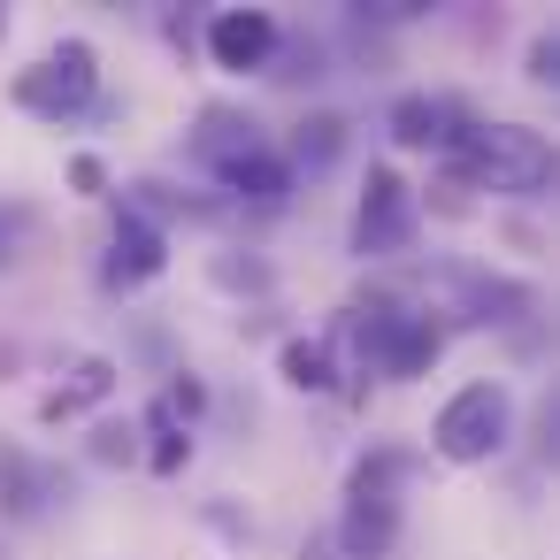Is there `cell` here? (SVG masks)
Masks as SVG:
<instances>
[{"mask_svg": "<svg viewBox=\"0 0 560 560\" xmlns=\"http://www.w3.org/2000/svg\"><path fill=\"white\" fill-rule=\"evenodd\" d=\"M445 185L460 192H499V200H537L552 185V139L537 124H468L445 154Z\"/></svg>", "mask_w": 560, "mask_h": 560, "instance_id": "obj_1", "label": "cell"}, {"mask_svg": "<svg viewBox=\"0 0 560 560\" xmlns=\"http://www.w3.org/2000/svg\"><path fill=\"white\" fill-rule=\"evenodd\" d=\"M0 32H9V16H0Z\"/></svg>", "mask_w": 560, "mask_h": 560, "instance_id": "obj_25", "label": "cell"}, {"mask_svg": "<svg viewBox=\"0 0 560 560\" xmlns=\"http://www.w3.org/2000/svg\"><path fill=\"white\" fill-rule=\"evenodd\" d=\"M93 460L101 468H131L139 460V422H101L93 430Z\"/></svg>", "mask_w": 560, "mask_h": 560, "instance_id": "obj_21", "label": "cell"}, {"mask_svg": "<svg viewBox=\"0 0 560 560\" xmlns=\"http://www.w3.org/2000/svg\"><path fill=\"white\" fill-rule=\"evenodd\" d=\"M32 238H39V208H32V200H0V269L24 261Z\"/></svg>", "mask_w": 560, "mask_h": 560, "instance_id": "obj_18", "label": "cell"}, {"mask_svg": "<svg viewBox=\"0 0 560 560\" xmlns=\"http://www.w3.org/2000/svg\"><path fill=\"white\" fill-rule=\"evenodd\" d=\"M300 560H346V552H338V537H330V529H315V537L300 545Z\"/></svg>", "mask_w": 560, "mask_h": 560, "instance_id": "obj_24", "label": "cell"}, {"mask_svg": "<svg viewBox=\"0 0 560 560\" xmlns=\"http://www.w3.org/2000/svg\"><path fill=\"white\" fill-rule=\"evenodd\" d=\"M277 39H284V24H277L269 9H215V16H208V62L231 70V78L269 70Z\"/></svg>", "mask_w": 560, "mask_h": 560, "instance_id": "obj_8", "label": "cell"}, {"mask_svg": "<svg viewBox=\"0 0 560 560\" xmlns=\"http://www.w3.org/2000/svg\"><path fill=\"white\" fill-rule=\"evenodd\" d=\"M430 284L445 292V307H438L445 330L453 323H468V330H522V323H537V284L499 277L483 261H438Z\"/></svg>", "mask_w": 560, "mask_h": 560, "instance_id": "obj_4", "label": "cell"}, {"mask_svg": "<svg viewBox=\"0 0 560 560\" xmlns=\"http://www.w3.org/2000/svg\"><path fill=\"white\" fill-rule=\"evenodd\" d=\"M215 192H223V208H261V215H277V208L292 200V170L277 162V147H261V154H246L238 170H223Z\"/></svg>", "mask_w": 560, "mask_h": 560, "instance_id": "obj_13", "label": "cell"}, {"mask_svg": "<svg viewBox=\"0 0 560 560\" xmlns=\"http://www.w3.org/2000/svg\"><path fill=\"white\" fill-rule=\"evenodd\" d=\"M162 415H177V422H185V430H192V422H200V415H208V384H200V376H192V369H177V376H170V384H162Z\"/></svg>", "mask_w": 560, "mask_h": 560, "instance_id": "obj_20", "label": "cell"}, {"mask_svg": "<svg viewBox=\"0 0 560 560\" xmlns=\"http://www.w3.org/2000/svg\"><path fill=\"white\" fill-rule=\"evenodd\" d=\"M269 78H284V85H315V78H330V39H277Z\"/></svg>", "mask_w": 560, "mask_h": 560, "instance_id": "obj_17", "label": "cell"}, {"mask_svg": "<svg viewBox=\"0 0 560 560\" xmlns=\"http://www.w3.org/2000/svg\"><path fill=\"white\" fill-rule=\"evenodd\" d=\"M208 277H215L223 292H269V284H277L261 254H215V261H208Z\"/></svg>", "mask_w": 560, "mask_h": 560, "instance_id": "obj_19", "label": "cell"}, {"mask_svg": "<svg viewBox=\"0 0 560 560\" xmlns=\"http://www.w3.org/2000/svg\"><path fill=\"white\" fill-rule=\"evenodd\" d=\"M139 438H147V445H139V460H147L154 476H177V468L192 460V430H185L177 415H162V399L139 415Z\"/></svg>", "mask_w": 560, "mask_h": 560, "instance_id": "obj_16", "label": "cell"}, {"mask_svg": "<svg viewBox=\"0 0 560 560\" xmlns=\"http://www.w3.org/2000/svg\"><path fill=\"white\" fill-rule=\"evenodd\" d=\"M116 376H124V369H116L108 353H78V361L62 369V384H47V392H39V422H47V430H62V422L93 415L101 399H116Z\"/></svg>", "mask_w": 560, "mask_h": 560, "instance_id": "obj_10", "label": "cell"}, {"mask_svg": "<svg viewBox=\"0 0 560 560\" xmlns=\"http://www.w3.org/2000/svg\"><path fill=\"white\" fill-rule=\"evenodd\" d=\"M162 269H170V231H154V223L131 215V208H116V231H108V254H101V292H108V300H131V292H147Z\"/></svg>", "mask_w": 560, "mask_h": 560, "instance_id": "obj_6", "label": "cell"}, {"mask_svg": "<svg viewBox=\"0 0 560 560\" xmlns=\"http://www.w3.org/2000/svg\"><path fill=\"white\" fill-rule=\"evenodd\" d=\"M346 147H353V124H346L338 108H315V116L292 124V139L277 147V162H284L292 185H300V177H330V170L346 162Z\"/></svg>", "mask_w": 560, "mask_h": 560, "instance_id": "obj_11", "label": "cell"}, {"mask_svg": "<svg viewBox=\"0 0 560 560\" xmlns=\"http://www.w3.org/2000/svg\"><path fill=\"white\" fill-rule=\"evenodd\" d=\"M468 124H476V116H468V101H453V93H399L392 116H384V131H392L407 154H445Z\"/></svg>", "mask_w": 560, "mask_h": 560, "instance_id": "obj_9", "label": "cell"}, {"mask_svg": "<svg viewBox=\"0 0 560 560\" xmlns=\"http://www.w3.org/2000/svg\"><path fill=\"white\" fill-rule=\"evenodd\" d=\"M261 147H277L246 108H231V101H208L200 116H192V131H185V154H192V170H208V177H223V170H238L246 154H261Z\"/></svg>", "mask_w": 560, "mask_h": 560, "instance_id": "obj_7", "label": "cell"}, {"mask_svg": "<svg viewBox=\"0 0 560 560\" xmlns=\"http://www.w3.org/2000/svg\"><path fill=\"white\" fill-rule=\"evenodd\" d=\"M522 78H529V85H560V32H537V39H529Z\"/></svg>", "mask_w": 560, "mask_h": 560, "instance_id": "obj_22", "label": "cell"}, {"mask_svg": "<svg viewBox=\"0 0 560 560\" xmlns=\"http://www.w3.org/2000/svg\"><path fill=\"white\" fill-rule=\"evenodd\" d=\"M277 376L292 392H338V346L330 338H284L277 346Z\"/></svg>", "mask_w": 560, "mask_h": 560, "instance_id": "obj_15", "label": "cell"}, {"mask_svg": "<svg viewBox=\"0 0 560 560\" xmlns=\"http://www.w3.org/2000/svg\"><path fill=\"white\" fill-rule=\"evenodd\" d=\"M0 506H9V522H39L55 506V468H39L24 445L0 438Z\"/></svg>", "mask_w": 560, "mask_h": 560, "instance_id": "obj_14", "label": "cell"}, {"mask_svg": "<svg viewBox=\"0 0 560 560\" xmlns=\"http://www.w3.org/2000/svg\"><path fill=\"white\" fill-rule=\"evenodd\" d=\"M9 101H16L24 116H39V124H78V116H93V108H101V55H93V39H55L32 70L9 78Z\"/></svg>", "mask_w": 560, "mask_h": 560, "instance_id": "obj_3", "label": "cell"}, {"mask_svg": "<svg viewBox=\"0 0 560 560\" xmlns=\"http://www.w3.org/2000/svg\"><path fill=\"white\" fill-rule=\"evenodd\" d=\"M506 445H514V392H506L499 376L460 384V392L438 407V422H430V453L453 460V468H483V460H499Z\"/></svg>", "mask_w": 560, "mask_h": 560, "instance_id": "obj_2", "label": "cell"}, {"mask_svg": "<svg viewBox=\"0 0 560 560\" xmlns=\"http://www.w3.org/2000/svg\"><path fill=\"white\" fill-rule=\"evenodd\" d=\"M415 223H422L415 185H407L392 162H369L361 200H353V231H346V246H353V254L376 269V261H399V254L415 246Z\"/></svg>", "mask_w": 560, "mask_h": 560, "instance_id": "obj_5", "label": "cell"}, {"mask_svg": "<svg viewBox=\"0 0 560 560\" xmlns=\"http://www.w3.org/2000/svg\"><path fill=\"white\" fill-rule=\"evenodd\" d=\"M415 468H422V453L415 445H392V438H376L353 468H346V499H376V506H399L407 499V483H415Z\"/></svg>", "mask_w": 560, "mask_h": 560, "instance_id": "obj_12", "label": "cell"}, {"mask_svg": "<svg viewBox=\"0 0 560 560\" xmlns=\"http://www.w3.org/2000/svg\"><path fill=\"white\" fill-rule=\"evenodd\" d=\"M70 185H78L85 200H108V162H101V154H78V162H70Z\"/></svg>", "mask_w": 560, "mask_h": 560, "instance_id": "obj_23", "label": "cell"}]
</instances>
